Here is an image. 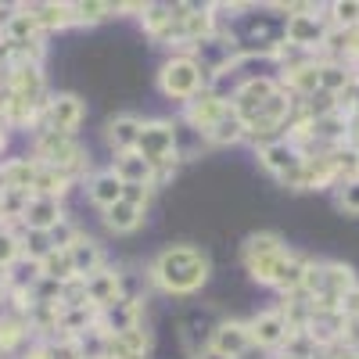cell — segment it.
Returning <instances> with one entry per match:
<instances>
[{
    "label": "cell",
    "mask_w": 359,
    "mask_h": 359,
    "mask_svg": "<svg viewBox=\"0 0 359 359\" xmlns=\"http://www.w3.org/2000/svg\"><path fill=\"white\" fill-rule=\"evenodd\" d=\"M151 277L158 280V287H165L169 294H191L205 284L208 277V259L191 248V245H176V248H165L155 266H151Z\"/></svg>",
    "instance_id": "1"
},
{
    "label": "cell",
    "mask_w": 359,
    "mask_h": 359,
    "mask_svg": "<svg viewBox=\"0 0 359 359\" xmlns=\"http://www.w3.org/2000/svg\"><path fill=\"white\" fill-rule=\"evenodd\" d=\"M162 90L169 97H180V101H194L198 90H201V65L194 57H172L162 69Z\"/></svg>",
    "instance_id": "2"
},
{
    "label": "cell",
    "mask_w": 359,
    "mask_h": 359,
    "mask_svg": "<svg viewBox=\"0 0 359 359\" xmlns=\"http://www.w3.org/2000/svg\"><path fill=\"white\" fill-rule=\"evenodd\" d=\"M172 147H176V130L172 123H140L137 137V151L151 162V165H169L172 162Z\"/></svg>",
    "instance_id": "3"
},
{
    "label": "cell",
    "mask_w": 359,
    "mask_h": 359,
    "mask_svg": "<svg viewBox=\"0 0 359 359\" xmlns=\"http://www.w3.org/2000/svg\"><path fill=\"white\" fill-rule=\"evenodd\" d=\"M36 155L43 158V165L69 172L72 165L83 162V147L72 140V133H50V130H43L40 140H36Z\"/></svg>",
    "instance_id": "4"
},
{
    "label": "cell",
    "mask_w": 359,
    "mask_h": 359,
    "mask_svg": "<svg viewBox=\"0 0 359 359\" xmlns=\"http://www.w3.org/2000/svg\"><path fill=\"white\" fill-rule=\"evenodd\" d=\"M345 313L341 309H323V306H313L309 309V316H306V327L302 331L316 341V345H331V341H338L341 334H345Z\"/></svg>",
    "instance_id": "5"
},
{
    "label": "cell",
    "mask_w": 359,
    "mask_h": 359,
    "mask_svg": "<svg viewBox=\"0 0 359 359\" xmlns=\"http://www.w3.org/2000/svg\"><path fill=\"white\" fill-rule=\"evenodd\" d=\"M208 348H216V352L226 355V359H241V355L252 348L248 323H241V320H223L216 331H212V345H208Z\"/></svg>",
    "instance_id": "6"
},
{
    "label": "cell",
    "mask_w": 359,
    "mask_h": 359,
    "mask_svg": "<svg viewBox=\"0 0 359 359\" xmlns=\"http://www.w3.org/2000/svg\"><path fill=\"white\" fill-rule=\"evenodd\" d=\"M22 223L36 233H50L54 226H62V201L47 198V194H33L22 212Z\"/></svg>",
    "instance_id": "7"
},
{
    "label": "cell",
    "mask_w": 359,
    "mask_h": 359,
    "mask_svg": "<svg viewBox=\"0 0 359 359\" xmlns=\"http://www.w3.org/2000/svg\"><path fill=\"white\" fill-rule=\"evenodd\" d=\"M83 123V101L76 94H57L47 104V130L50 133H72Z\"/></svg>",
    "instance_id": "8"
},
{
    "label": "cell",
    "mask_w": 359,
    "mask_h": 359,
    "mask_svg": "<svg viewBox=\"0 0 359 359\" xmlns=\"http://www.w3.org/2000/svg\"><path fill=\"white\" fill-rule=\"evenodd\" d=\"M277 90H280V86H277L273 79H266V76H262V79H248V83H245L241 90H237L233 111L245 118V126L252 123V118H255V111H259V108H262V104H266L269 97H273Z\"/></svg>",
    "instance_id": "9"
},
{
    "label": "cell",
    "mask_w": 359,
    "mask_h": 359,
    "mask_svg": "<svg viewBox=\"0 0 359 359\" xmlns=\"http://www.w3.org/2000/svg\"><path fill=\"white\" fill-rule=\"evenodd\" d=\"M248 331H252V345L273 348V345H284V341H287L291 320H287L284 313H259V316L248 323Z\"/></svg>",
    "instance_id": "10"
},
{
    "label": "cell",
    "mask_w": 359,
    "mask_h": 359,
    "mask_svg": "<svg viewBox=\"0 0 359 359\" xmlns=\"http://www.w3.org/2000/svg\"><path fill=\"white\" fill-rule=\"evenodd\" d=\"M284 33H287V43L291 47H302V50L327 43V29H323V18L320 15H291Z\"/></svg>",
    "instance_id": "11"
},
{
    "label": "cell",
    "mask_w": 359,
    "mask_h": 359,
    "mask_svg": "<svg viewBox=\"0 0 359 359\" xmlns=\"http://www.w3.org/2000/svg\"><path fill=\"white\" fill-rule=\"evenodd\" d=\"M259 158H262V165L266 169H273L277 176H291L298 165H302L306 158H302V151L291 144V140H273V144H266L262 151H259Z\"/></svg>",
    "instance_id": "12"
},
{
    "label": "cell",
    "mask_w": 359,
    "mask_h": 359,
    "mask_svg": "<svg viewBox=\"0 0 359 359\" xmlns=\"http://www.w3.org/2000/svg\"><path fill=\"white\" fill-rule=\"evenodd\" d=\"M147 355V334L140 327L123 334H104V359H144Z\"/></svg>",
    "instance_id": "13"
},
{
    "label": "cell",
    "mask_w": 359,
    "mask_h": 359,
    "mask_svg": "<svg viewBox=\"0 0 359 359\" xmlns=\"http://www.w3.org/2000/svg\"><path fill=\"white\" fill-rule=\"evenodd\" d=\"M43 94V76L36 65H22V69H11L8 76V97H18L25 104H36Z\"/></svg>",
    "instance_id": "14"
},
{
    "label": "cell",
    "mask_w": 359,
    "mask_h": 359,
    "mask_svg": "<svg viewBox=\"0 0 359 359\" xmlns=\"http://www.w3.org/2000/svg\"><path fill=\"white\" fill-rule=\"evenodd\" d=\"M86 287V302L97 306V309H108L118 302V273H111V269H97V273H90L83 280Z\"/></svg>",
    "instance_id": "15"
},
{
    "label": "cell",
    "mask_w": 359,
    "mask_h": 359,
    "mask_svg": "<svg viewBox=\"0 0 359 359\" xmlns=\"http://www.w3.org/2000/svg\"><path fill=\"white\" fill-rule=\"evenodd\" d=\"M118 180H123V187H130V184H151V176H155V165L147 162L140 151H123L115 158V169H111Z\"/></svg>",
    "instance_id": "16"
},
{
    "label": "cell",
    "mask_w": 359,
    "mask_h": 359,
    "mask_svg": "<svg viewBox=\"0 0 359 359\" xmlns=\"http://www.w3.org/2000/svg\"><path fill=\"white\" fill-rule=\"evenodd\" d=\"M287 111H291V101H287L284 90H277V94L269 97L259 111H255V118L248 123V130H252V133H269V130H280V123L287 118Z\"/></svg>",
    "instance_id": "17"
},
{
    "label": "cell",
    "mask_w": 359,
    "mask_h": 359,
    "mask_svg": "<svg viewBox=\"0 0 359 359\" xmlns=\"http://www.w3.org/2000/svg\"><path fill=\"white\" fill-rule=\"evenodd\" d=\"M226 111V101L223 97H212V94H201V97H194L191 104H187V118L194 123V130H201V133H208L216 123H219V115Z\"/></svg>",
    "instance_id": "18"
},
{
    "label": "cell",
    "mask_w": 359,
    "mask_h": 359,
    "mask_svg": "<svg viewBox=\"0 0 359 359\" xmlns=\"http://www.w3.org/2000/svg\"><path fill=\"white\" fill-rule=\"evenodd\" d=\"M40 277L50 280V284L79 280V277H76V266H72V255H69L65 248H50V252L40 259Z\"/></svg>",
    "instance_id": "19"
},
{
    "label": "cell",
    "mask_w": 359,
    "mask_h": 359,
    "mask_svg": "<svg viewBox=\"0 0 359 359\" xmlns=\"http://www.w3.org/2000/svg\"><path fill=\"white\" fill-rule=\"evenodd\" d=\"M137 137H140V118H133V115H118V118L108 123V144L118 155L137 151Z\"/></svg>",
    "instance_id": "20"
},
{
    "label": "cell",
    "mask_w": 359,
    "mask_h": 359,
    "mask_svg": "<svg viewBox=\"0 0 359 359\" xmlns=\"http://www.w3.org/2000/svg\"><path fill=\"white\" fill-rule=\"evenodd\" d=\"M140 219H144V208H140V205H133V201H126V198H118L111 208H104V223H108L111 230H118V233L137 230V226H140Z\"/></svg>",
    "instance_id": "21"
},
{
    "label": "cell",
    "mask_w": 359,
    "mask_h": 359,
    "mask_svg": "<svg viewBox=\"0 0 359 359\" xmlns=\"http://www.w3.org/2000/svg\"><path fill=\"white\" fill-rule=\"evenodd\" d=\"M245 133H248V126H245V118H241V115L233 111V104H226V111L219 115V123H216L212 130H208L205 137L212 140V144H233V140H241Z\"/></svg>",
    "instance_id": "22"
},
{
    "label": "cell",
    "mask_w": 359,
    "mask_h": 359,
    "mask_svg": "<svg viewBox=\"0 0 359 359\" xmlns=\"http://www.w3.org/2000/svg\"><path fill=\"white\" fill-rule=\"evenodd\" d=\"M69 255H72V266H76V277L79 280H86L90 273H97V269H101V248L94 241L76 237V245L69 248Z\"/></svg>",
    "instance_id": "23"
},
{
    "label": "cell",
    "mask_w": 359,
    "mask_h": 359,
    "mask_svg": "<svg viewBox=\"0 0 359 359\" xmlns=\"http://www.w3.org/2000/svg\"><path fill=\"white\" fill-rule=\"evenodd\" d=\"M118 198H123V180L115 172H97L90 180V201L101 205V208H111Z\"/></svg>",
    "instance_id": "24"
},
{
    "label": "cell",
    "mask_w": 359,
    "mask_h": 359,
    "mask_svg": "<svg viewBox=\"0 0 359 359\" xmlns=\"http://www.w3.org/2000/svg\"><path fill=\"white\" fill-rule=\"evenodd\" d=\"M36 36H40V25L29 15V8H18L11 15V22L4 25V40H11V43H36Z\"/></svg>",
    "instance_id": "25"
},
{
    "label": "cell",
    "mask_w": 359,
    "mask_h": 359,
    "mask_svg": "<svg viewBox=\"0 0 359 359\" xmlns=\"http://www.w3.org/2000/svg\"><path fill=\"white\" fill-rule=\"evenodd\" d=\"M29 15L36 18L40 29H62V25H72V8L69 4H33Z\"/></svg>",
    "instance_id": "26"
},
{
    "label": "cell",
    "mask_w": 359,
    "mask_h": 359,
    "mask_svg": "<svg viewBox=\"0 0 359 359\" xmlns=\"http://www.w3.org/2000/svg\"><path fill=\"white\" fill-rule=\"evenodd\" d=\"M284 83L294 94H313V90H320V65H294L287 69Z\"/></svg>",
    "instance_id": "27"
},
{
    "label": "cell",
    "mask_w": 359,
    "mask_h": 359,
    "mask_svg": "<svg viewBox=\"0 0 359 359\" xmlns=\"http://www.w3.org/2000/svg\"><path fill=\"white\" fill-rule=\"evenodd\" d=\"M280 248H284V245H280L277 233H255V237H248V245H245V262L262 259V255H273V252H280Z\"/></svg>",
    "instance_id": "28"
},
{
    "label": "cell",
    "mask_w": 359,
    "mask_h": 359,
    "mask_svg": "<svg viewBox=\"0 0 359 359\" xmlns=\"http://www.w3.org/2000/svg\"><path fill=\"white\" fill-rule=\"evenodd\" d=\"M29 191H18V187H0V216H18L25 212V205H29Z\"/></svg>",
    "instance_id": "29"
},
{
    "label": "cell",
    "mask_w": 359,
    "mask_h": 359,
    "mask_svg": "<svg viewBox=\"0 0 359 359\" xmlns=\"http://www.w3.org/2000/svg\"><path fill=\"white\" fill-rule=\"evenodd\" d=\"M352 86V76L341 65H320V90H331V94H341V90Z\"/></svg>",
    "instance_id": "30"
},
{
    "label": "cell",
    "mask_w": 359,
    "mask_h": 359,
    "mask_svg": "<svg viewBox=\"0 0 359 359\" xmlns=\"http://www.w3.org/2000/svg\"><path fill=\"white\" fill-rule=\"evenodd\" d=\"M338 208H341V212H348V216H359V176H352V180H345V184H341Z\"/></svg>",
    "instance_id": "31"
},
{
    "label": "cell",
    "mask_w": 359,
    "mask_h": 359,
    "mask_svg": "<svg viewBox=\"0 0 359 359\" xmlns=\"http://www.w3.org/2000/svg\"><path fill=\"white\" fill-rule=\"evenodd\" d=\"M22 255V245H18V237L11 230L0 226V266H15Z\"/></svg>",
    "instance_id": "32"
},
{
    "label": "cell",
    "mask_w": 359,
    "mask_h": 359,
    "mask_svg": "<svg viewBox=\"0 0 359 359\" xmlns=\"http://www.w3.org/2000/svg\"><path fill=\"white\" fill-rule=\"evenodd\" d=\"M72 8V22H97L104 15H111V4H69Z\"/></svg>",
    "instance_id": "33"
},
{
    "label": "cell",
    "mask_w": 359,
    "mask_h": 359,
    "mask_svg": "<svg viewBox=\"0 0 359 359\" xmlns=\"http://www.w3.org/2000/svg\"><path fill=\"white\" fill-rule=\"evenodd\" d=\"M334 22L345 25V29H355L359 25V4H334Z\"/></svg>",
    "instance_id": "34"
},
{
    "label": "cell",
    "mask_w": 359,
    "mask_h": 359,
    "mask_svg": "<svg viewBox=\"0 0 359 359\" xmlns=\"http://www.w3.org/2000/svg\"><path fill=\"white\" fill-rule=\"evenodd\" d=\"M341 313H345V320L359 323V287H352V291L341 298Z\"/></svg>",
    "instance_id": "35"
},
{
    "label": "cell",
    "mask_w": 359,
    "mask_h": 359,
    "mask_svg": "<svg viewBox=\"0 0 359 359\" xmlns=\"http://www.w3.org/2000/svg\"><path fill=\"white\" fill-rule=\"evenodd\" d=\"M123 198L144 208V205H147V187H144V184H130V187H123Z\"/></svg>",
    "instance_id": "36"
},
{
    "label": "cell",
    "mask_w": 359,
    "mask_h": 359,
    "mask_svg": "<svg viewBox=\"0 0 359 359\" xmlns=\"http://www.w3.org/2000/svg\"><path fill=\"white\" fill-rule=\"evenodd\" d=\"M348 137H352V140L359 144V111H355V115L348 118Z\"/></svg>",
    "instance_id": "37"
},
{
    "label": "cell",
    "mask_w": 359,
    "mask_h": 359,
    "mask_svg": "<svg viewBox=\"0 0 359 359\" xmlns=\"http://www.w3.org/2000/svg\"><path fill=\"white\" fill-rule=\"evenodd\" d=\"M25 359H50V348H47V345H36V348L29 352Z\"/></svg>",
    "instance_id": "38"
},
{
    "label": "cell",
    "mask_w": 359,
    "mask_h": 359,
    "mask_svg": "<svg viewBox=\"0 0 359 359\" xmlns=\"http://www.w3.org/2000/svg\"><path fill=\"white\" fill-rule=\"evenodd\" d=\"M198 359H226V355H219L216 348H201V352H198Z\"/></svg>",
    "instance_id": "39"
},
{
    "label": "cell",
    "mask_w": 359,
    "mask_h": 359,
    "mask_svg": "<svg viewBox=\"0 0 359 359\" xmlns=\"http://www.w3.org/2000/svg\"><path fill=\"white\" fill-rule=\"evenodd\" d=\"M355 165H359V151H355Z\"/></svg>",
    "instance_id": "40"
},
{
    "label": "cell",
    "mask_w": 359,
    "mask_h": 359,
    "mask_svg": "<svg viewBox=\"0 0 359 359\" xmlns=\"http://www.w3.org/2000/svg\"><path fill=\"white\" fill-rule=\"evenodd\" d=\"M355 327H359V323H355ZM355 341H359V331H355Z\"/></svg>",
    "instance_id": "41"
}]
</instances>
